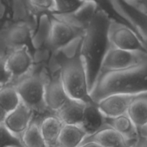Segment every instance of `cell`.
<instances>
[{
	"label": "cell",
	"mask_w": 147,
	"mask_h": 147,
	"mask_svg": "<svg viewBox=\"0 0 147 147\" xmlns=\"http://www.w3.org/2000/svg\"><path fill=\"white\" fill-rule=\"evenodd\" d=\"M83 36L53 52L47 67L60 69L62 83L70 98L87 103L93 101L90 96L86 68L80 56Z\"/></svg>",
	"instance_id": "6da1fadb"
},
{
	"label": "cell",
	"mask_w": 147,
	"mask_h": 147,
	"mask_svg": "<svg viewBox=\"0 0 147 147\" xmlns=\"http://www.w3.org/2000/svg\"><path fill=\"white\" fill-rule=\"evenodd\" d=\"M111 18L106 10L99 7L83 34L80 56L86 68L89 92L94 86L103 59L111 47L109 40Z\"/></svg>",
	"instance_id": "7a4b0ae2"
},
{
	"label": "cell",
	"mask_w": 147,
	"mask_h": 147,
	"mask_svg": "<svg viewBox=\"0 0 147 147\" xmlns=\"http://www.w3.org/2000/svg\"><path fill=\"white\" fill-rule=\"evenodd\" d=\"M144 42L147 45V39H144ZM145 92H147V58L131 68L98 74L90 96L97 103L109 95H136Z\"/></svg>",
	"instance_id": "3957f363"
},
{
	"label": "cell",
	"mask_w": 147,
	"mask_h": 147,
	"mask_svg": "<svg viewBox=\"0 0 147 147\" xmlns=\"http://www.w3.org/2000/svg\"><path fill=\"white\" fill-rule=\"evenodd\" d=\"M46 77V68L33 67L28 74L13 83L22 103L34 113H45L49 111L45 100Z\"/></svg>",
	"instance_id": "277c9868"
},
{
	"label": "cell",
	"mask_w": 147,
	"mask_h": 147,
	"mask_svg": "<svg viewBox=\"0 0 147 147\" xmlns=\"http://www.w3.org/2000/svg\"><path fill=\"white\" fill-rule=\"evenodd\" d=\"M109 40L111 47L121 50L147 53V45L137 33L124 22L111 18Z\"/></svg>",
	"instance_id": "5b68a950"
},
{
	"label": "cell",
	"mask_w": 147,
	"mask_h": 147,
	"mask_svg": "<svg viewBox=\"0 0 147 147\" xmlns=\"http://www.w3.org/2000/svg\"><path fill=\"white\" fill-rule=\"evenodd\" d=\"M146 58L147 53L125 51L111 46L103 59L99 74L131 68L143 63Z\"/></svg>",
	"instance_id": "8992f818"
},
{
	"label": "cell",
	"mask_w": 147,
	"mask_h": 147,
	"mask_svg": "<svg viewBox=\"0 0 147 147\" xmlns=\"http://www.w3.org/2000/svg\"><path fill=\"white\" fill-rule=\"evenodd\" d=\"M45 100L47 110L55 113L70 98L67 96L61 78L60 69L46 68Z\"/></svg>",
	"instance_id": "52a82bcc"
},
{
	"label": "cell",
	"mask_w": 147,
	"mask_h": 147,
	"mask_svg": "<svg viewBox=\"0 0 147 147\" xmlns=\"http://www.w3.org/2000/svg\"><path fill=\"white\" fill-rule=\"evenodd\" d=\"M32 30L27 24L10 22L0 30V44L9 53L11 50L31 44Z\"/></svg>",
	"instance_id": "ba28073f"
},
{
	"label": "cell",
	"mask_w": 147,
	"mask_h": 147,
	"mask_svg": "<svg viewBox=\"0 0 147 147\" xmlns=\"http://www.w3.org/2000/svg\"><path fill=\"white\" fill-rule=\"evenodd\" d=\"M32 55L28 46L11 50L7 57V68L11 76V84L28 74L33 68Z\"/></svg>",
	"instance_id": "9c48e42d"
},
{
	"label": "cell",
	"mask_w": 147,
	"mask_h": 147,
	"mask_svg": "<svg viewBox=\"0 0 147 147\" xmlns=\"http://www.w3.org/2000/svg\"><path fill=\"white\" fill-rule=\"evenodd\" d=\"M109 3L123 22L129 24L144 41L147 39V15L131 7L126 1H111Z\"/></svg>",
	"instance_id": "30bf717a"
},
{
	"label": "cell",
	"mask_w": 147,
	"mask_h": 147,
	"mask_svg": "<svg viewBox=\"0 0 147 147\" xmlns=\"http://www.w3.org/2000/svg\"><path fill=\"white\" fill-rule=\"evenodd\" d=\"M51 17V30H50L49 47L53 52L63 48L73 42L78 37L83 36L84 33L78 31L66 22Z\"/></svg>",
	"instance_id": "8fae6325"
},
{
	"label": "cell",
	"mask_w": 147,
	"mask_h": 147,
	"mask_svg": "<svg viewBox=\"0 0 147 147\" xmlns=\"http://www.w3.org/2000/svg\"><path fill=\"white\" fill-rule=\"evenodd\" d=\"M98 4L94 1H83L80 5L73 12L64 15L50 14L57 18L60 19L73 26L78 31L84 33L85 30L89 25L99 8Z\"/></svg>",
	"instance_id": "7c38bea8"
},
{
	"label": "cell",
	"mask_w": 147,
	"mask_h": 147,
	"mask_svg": "<svg viewBox=\"0 0 147 147\" xmlns=\"http://www.w3.org/2000/svg\"><path fill=\"white\" fill-rule=\"evenodd\" d=\"M134 95L112 94L100 99L96 104L106 119H113L127 113Z\"/></svg>",
	"instance_id": "4fadbf2b"
},
{
	"label": "cell",
	"mask_w": 147,
	"mask_h": 147,
	"mask_svg": "<svg viewBox=\"0 0 147 147\" xmlns=\"http://www.w3.org/2000/svg\"><path fill=\"white\" fill-rule=\"evenodd\" d=\"M34 113L21 102L14 110L7 113L4 124L13 134L21 139V136L34 118Z\"/></svg>",
	"instance_id": "5bb4252c"
},
{
	"label": "cell",
	"mask_w": 147,
	"mask_h": 147,
	"mask_svg": "<svg viewBox=\"0 0 147 147\" xmlns=\"http://www.w3.org/2000/svg\"><path fill=\"white\" fill-rule=\"evenodd\" d=\"M95 142L102 147H129L133 145L128 143L124 138L114 129L106 123L99 130L85 138L83 143Z\"/></svg>",
	"instance_id": "9a60e30c"
},
{
	"label": "cell",
	"mask_w": 147,
	"mask_h": 147,
	"mask_svg": "<svg viewBox=\"0 0 147 147\" xmlns=\"http://www.w3.org/2000/svg\"><path fill=\"white\" fill-rule=\"evenodd\" d=\"M64 123L55 113L45 116L40 121V131L48 147H57V140Z\"/></svg>",
	"instance_id": "2e32d148"
},
{
	"label": "cell",
	"mask_w": 147,
	"mask_h": 147,
	"mask_svg": "<svg viewBox=\"0 0 147 147\" xmlns=\"http://www.w3.org/2000/svg\"><path fill=\"white\" fill-rule=\"evenodd\" d=\"M86 103L69 98L55 114L64 124L80 125L83 120Z\"/></svg>",
	"instance_id": "e0dca14e"
},
{
	"label": "cell",
	"mask_w": 147,
	"mask_h": 147,
	"mask_svg": "<svg viewBox=\"0 0 147 147\" xmlns=\"http://www.w3.org/2000/svg\"><path fill=\"white\" fill-rule=\"evenodd\" d=\"M106 119V123L121 135L128 143L131 145L136 144L139 136V131L127 113L113 119Z\"/></svg>",
	"instance_id": "ac0fdd59"
},
{
	"label": "cell",
	"mask_w": 147,
	"mask_h": 147,
	"mask_svg": "<svg viewBox=\"0 0 147 147\" xmlns=\"http://www.w3.org/2000/svg\"><path fill=\"white\" fill-rule=\"evenodd\" d=\"M50 30H51V17L50 14H45L38 19L36 30L31 37V45L37 50H51L49 47Z\"/></svg>",
	"instance_id": "d6986e66"
},
{
	"label": "cell",
	"mask_w": 147,
	"mask_h": 147,
	"mask_svg": "<svg viewBox=\"0 0 147 147\" xmlns=\"http://www.w3.org/2000/svg\"><path fill=\"white\" fill-rule=\"evenodd\" d=\"M106 120L96 103L94 102L86 103L80 126L87 134V136L93 134L103 127L106 124Z\"/></svg>",
	"instance_id": "ffe728a7"
},
{
	"label": "cell",
	"mask_w": 147,
	"mask_h": 147,
	"mask_svg": "<svg viewBox=\"0 0 147 147\" xmlns=\"http://www.w3.org/2000/svg\"><path fill=\"white\" fill-rule=\"evenodd\" d=\"M11 22L27 24L32 30H36L38 23V17L30 8L28 1H13L11 2Z\"/></svg>",
	"instance_id": "44dd1931"
},
{
	"label": "cell",
	"mask_w": 147,
	"mask_h": 147,
	"mask_svg": "<svg viewBox=\"0 0 147 147\" xmlns=\"http://www.w3.org/2000/svg\"><path fill=\"white\" fill-rule=\"evenodd\" d=\"M127 115L137 129L147 123V92L134 95L127 111Z\"/></svg>",
	"instance_id": "7402d4cb"
},
{
	"label": "cell",
	"mask_w": 147,
	"mask_h": 147,
	"mask_svg": "<svg viewBox=\"0 0 147 147\" xmlns=\"http://www.w3.org/2000/svg\"><path fill=\"white\" fill-rule=\"evenodd\" d=\"M87 134L80 125L64 124L57 140V147H78Z\"/></svg>",
	"instance_id": "603a6c76"
},
{
	"label": "cell",
	"mask_w": 147,
	"mask_h": 147,
	"mask_svg": "<svg viewBox=\"0 0 147 147\" xmlns=\"http://www.w3.org/2000/svg\"><path fill=\"white\" fill-rule=\"evenodd\" d=\"M40 121L34 116L27 129L21 136L23 147H48L42 135Z\"/></svg>",
	"instance_id": "cb8c5ba5"
},
{
	"label": "cell",
	"mask_w": 147,
	"mask_h": 147,
	"mask_svg": "<svg viewBox=\"0 0 147 147\" xmlns=\"http://www.w3.org/2000/svg\"><path fill=\"white\" fill-rule=\"evenodd\" d=\"M21 103L15 86L8 83L0 86V108L7 113H10Z\"/></svg>",
	"instance_id": "d4e9b609"
},
{
	"label": "cell",
	"mask_w": 147,
	"mask_h": 147,
	"mask_svg": "<svg viewBox=\"0 0 147 147\" xmlns=\"http://www.w3.org/2000/svg\"><path fill=\"white\" fill-rule=\"evenodd\" d=\"M83 1H54V9L53 14L57 15H64L68 14L76 11L78 8L80 7L83 4Z\"/></svg>",
	"instance_id": "484cf974"
},
{
	"label": "cell",
	"mask_w": 147,
	"mask_h": 147,
	"mask_svg": "<svg viewBox=\"0 0 147 147\" xmlns=\"http://www.w3.org/2000/svg\"><path fill=\"white\" fill-rule=\"evenodd\" d=\"M14 146H22L21 139L13 134L4 123H0V147Z\"/></svg>",
	"instance_id": "4316f807"
},
{
	"label": "cell",
	"mask_w": 147,
	"mask_h": 147,
	"mask_svg": "<svg viewBox=\"0 0 147 147\" xmlns=\"http://www.w3.org/2000/svg\"><path fill=\"white\" fill-rule=\"evenodd\" d=\"M30 8L37 17L42 14H52L54 9V1L50 0H32L28 1Z\"/></svg>",
	"instance_id": "83f0119b"
},
{
	"label": "cell",
	"mask_w": 147,
	"mask_h": 147,
	"mask_svg": "<svg viewBox=\"0 0 147 147\" xmlns=\"http://www.w3.org/2000/svg\"><path fill=\"white\" fill-rule=\"evenodd\" d=\"M9 53L0 45V86L11 83V76L7 68V57Z\"/></svg>",
	"instance_id": "f1b7e54d"
},
{
	"label": "cell",
	"mask_w": 147,
	"mask_h": 147,
	"mask_svg": "<svg viewBox=\"0 0 147 147\" xmlns=\"http://www.w3.org/2000/svg\"><path fill=\"white\" fill-rule=\"evenodd\" d=\"M128 4L134 8L139 12L147 15V0H134L126 1Z\"/></svg>",
	"instance_id": "f546056e"
},
{
	"label": "cell",
	"mask_w": 147,
	"mask_h": 147,
	"mask_svg": "<svg viewBox=\"0 0 147 147\" xmlns=\"http://www.w3.org/2000/svg\"><path fill=\"white\" fill-rule=\"evenodd\" d=\"M134 147H147V137H144L139 135Z\"/></svg>",
	"instance_id": "4dcf8cb0"
},
{
	"label": "cell",
	"mask_w": 147,
	"mask_h": 147,
	"mask_svg": "<svg viewBox=\"0 0 147 147\" xmlns=\"http://www.w3.org/2000/svg\"><path fill=\"white\" fill-rule=\"evenodd\" d=\"M6 12V5L3 1H0V20H2Z\"/></svg>",
	"instance_id": "1f68e13d"
},
{
	"label": "cell",
	"mask_w": 147,
	"mask_h": 147,
	"mask_svg": "<svg viewBox=\"0 0 147 147\" xmlns=\"http://www.w3.org/2000/svg\"><path fill=\"white\" fill-rule=\"evenodd\" d=\"M78 147H102L95 142H87V143L81 144Z\"/></svg>",
	"instance_id": "d6a6232c"
},
{
	"label": "cell",
	"mask_w": 147,
	"mask_h": 147,
	"mask_svg": "<svg viewBox=\"0 0 147 147\" xmlns=\"http://www.w3.org/2000/svg\"><path fill=\"white\" fill-rule=\"evenodd\" d=\"M138 131H139V134L140 135V136L147 137V123L145 126H144L143 127L138 129Z\"/></svg>",
	"instance_id": "836d02e7"
},
{
	"label": "cell",
	"mask_w": 147,
	"mask_h": 147,
	"mask_svg": "<svg viewBox=\"0 0 147 147\" xmlns=\"http://www.w3.org/2000/svg\"><path fill=\"white\" fill-rule=\"evenodd\" d=\"M7 115V113L0 108V123H4Z\"/></svg>",
	"instance_id": "e575fe53"
},
{
	"label": "cell",
	"mask_w": 147,
	"mask_h": 147,
	"mask_svg": "<svg viewBox=\"0 0 147 147\" xmlns=\"http://www.w3.org/2000/svg\"><path fill=\"white\" fill-rule=\"evenodd\" d=\"M129 147H134V145H133V146H129Z\"/></svg>",
	"instance_id": "d590c367"
},
{
	"label": "cell",
	"mask_w": 147,
	"mask_h": 147,
	"mask_svg": "<svg viewBox=\"0 0 147 147\" xmlns=\"http://www.w3.org/2000/svg\"><path fill=\"white\" fill-rule=\"evenodd\" d=\"M14 147H22V146H14Z\"/></svg>",
	"instance_id": "8d00e7d4"
},
{
	"label": "cell",
	"mask_w": 147,
	"mask_h": 147,
	"mask_svg": "<svg viewBox=\"0 0 147 147\" xmlns=\"http://www.w3.org/2000/svg\"><path fill=\"white\" fill-rule=\"evenodd\" d=\"M116 147H120V146H116Z\"/></svg>",
	"instance_id": "74e56055"
}]
</instances>
